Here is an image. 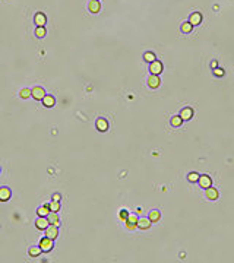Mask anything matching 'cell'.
Instances as JSON below:
<instances>
[{"instance_id": "obj_1", "label": "cell", "mask_w": 234, "mask_h": 263, "mask_svg": "<svg viewBox=\"0 0 234 263\" xmlns=\"http://www.w3.org/2000/svg\"><path fill=\"white\" fill-rule=\"evenodd\" d=\"M40 247H41V250H43V251L48 253V251H51V250H53V247H54V243H53L51 238H48V237H43V238H41V241H40Z\"/></svg>"}, {"instance_id": "obj_2", "label": "cell", "mask_w": 234, "mask_h": 263, "mask_svg": "<svg viewBox=\"0 0 234 263\" xmlns=\"http://www.w3.org/2000/svg\"><path fill=\"white\" fill-rule=\"evenodd\" d=\"M45 95H47V94H45V89L41 88V86H35L34 89H31V96H32L34 100L41 101Z\"/></svg>"}, {"instance_id": "obj_3", "label": "cell", "mask_w": 234, "mask_h": 263, "mask_svg": "<svg viewBox=\"0 0 234 263\" xmlns=\"http://www.w3.org/2000/svg\"><path fill=\"white\" fill-rule=\"evenodd\" d=\"M163 70H164L163 63L160 62V60H154L152 63H149V72H151V75H160Z\"/></svg>"}, {"instance_id": "obj_4", "label": "cell", "mask_w": 234, "mask_h": 263, "mask_svg": "<svg viewBox=\"0 0 234 263\" xmlns=\"http://www.w3.org/2000/svg\"><path fill=\"white\" fill-rule=\"evenodd\" d=\"M45 237L51 240H56L59 237V227L57 225H48L47 228H45Z\"/></svg>"}, {"instance_id": "obj_5", "label": "cell", "mask_w": 234, "mask_h": 263, "mask_svg": "<svg viewBox=\"0 0 234 263\" xmlns=\"http://www.w3.org/2000/svg\"><path fill=\"white\" fill-rule=\"evenodd\" d=\"M138 219L139 218L136 215H129L127 216V219L124 221V222H126V228L130 230V231L136 230V228H138Z\"/></svg>"}, {"instance_id": "obj_6", "label": "cell", "mask_w": 234, "mask_h": 263, "mask_svg": "<svg viewBox=\"0 0 234 263\" xmlns=\"http://www.w3.org/2000/svg\"><path fill=\"white\" fill-rule=\"evenodd\" d=\"M34 24L37 25V26H44V25L47 24V16H45L43 12L35 13V16H34Z\"/></svg>"}, {"instance_id": "obj_7", "label": "cell", "mask_w": 234, "mask_h": 263, "mask_svg": "<svg viewBox=\"0 0 234 263\" xmlns=\"http://www.w3.org/2000/svg\"><path fill=\"white\" fill-rule=\"evenodd\" d=\"M12 196L9 187H0V202H7Z\"/></svg>"}, {"instance_id": "obj_8", "label": "cell", "mask_w": 234, "mask_h": 263, "mask_svg": "<svg viewBox=\"0 0 234 263\" xmlns=\"http://www.w3.org/2000/svg\"><path fill=\"white\" fill-rule=\"evenodd\" d=\"M48 225L50 224H48V221H47V216H40L38 219L35 221V227L41 231H45V228H47Z\"/></svg>"}, {"instance_id": "obj_9", "label": "cell", "mask_w": 234, "mask_h": 263, "mask_svg": "<svg viewBox=\"0 0 234 263\" xmlns=\"http://www.w3.org/2000/svg\"><path fill=\"white\" fill-rule=\"evenodd\" d=\"M198 183H199V186L203 187V189H208V187L212 186V180H211L209 176H199Z\"/></svg>"}, {"instance_id": "obj_10", "label": "cell", "mask_w": 234, "mask_h": 263, "mask_svg": "<svg viewBox=\"0 0 234 263\" xmlns=\"http://www.w3.org/2000/svg\"><path fill=\"white\" fill-rule=\"evenodd\" d=\"M47 221H48V224L60 227V218H59L57 212H50V214L47 215Z\"/></svg>"}, {"instance_id": "obj_11", "label": "cell", "mask_w": 234, "mask_h": 263, "mask_svg": "<svg viewBox=\"0 0 234 263\" xmlns=\"http://www.w3.org/2000/svg\"><path fill=\"white\" fill-rule=\"evenodd\" d=\"M88 9L91 13H98L101 10V5H100V0H91L89 5H88Z\"/></svg>"}, {"instance_id": "obj_12", "label": "cell", "mask_w": 234, "mask_h": 263, "mask_svg": "<svg viewBox=\"0 0 234 263\" xmlns=\"http://www.w3.org/2000/svg\"><path fill=\"white\" fill-rule=\"evenodd\" d=\"M160 83H161V81H160L158 75H151V76H149V79H148V85H149V88L155 89V88H158V86H160Z\"/></svg>"}, {"instance_id": "obj_13", "label": "cell", "mask_w": 234, "mask_h": 263, "mask_svg": "<svg viewBox=\"0 0 234 263\" xmlns=\"http://www.w3.org/2000/svg\"><path fill=\"white\" fill-rule=\"evenodd\" d=\"M206 190V197L209 199V200H217L218 199V190L217 189H214V187L211 186L208 187V189H205Z\"/></svg>"}, {"instance_id": "obj_14", "label": "cell", "mask_w": 234, "mask_h": 263, "mask_svg": "<svg viewBox=\"0 0 234 263\" xmlns=\"http://www.w3.org/2000/svg\"><path fill=\"white\" fill-rule=\"evenodd\" d=\"M151 219L149 218H141V219H138V228H141V230H148L149 227H151Z\"/></svg>"}, {"instance_id": "obj_15", "label": "cell", "mask_w": 234, "mask_h": 263, "mask_svg": "<svg viewBox=\"0 0 234 263\" xmlns=\"http://www.w3.org/2000/svg\"><path fill=\"white\" fill-rule=\"evenodd\" d=\"M97 129L100 132H107L108 130V121L105 119H98L97 120Z\"/></svg>"}, {"instance_id": "obj_16", "label": "cell", "mask_w": 234, "mask_h": 263, "mask_svg": "<svg viewBox=\"0 0 234 263\" xmlns=\"http://www.w3.org/2000/svg\"><path fill=\"white\" fill-rule=\"evenodd\" d=\"M180 117L183 119V121H184V120H190L192 117H193V110H192L190 107H186V108H183L182 113H180Z\"/></svg>"}, {"instance_id": "obj_17", "label": "cell", "mask_w": 234, "mask_h": 263, "mask_svg": "<svg viewBox=\"0 0 234 263\" xmlns=\"http://www.w3.org/2000/svg\"><path fill=\"white\" fill-rule=\"evenodd\" d=\"M189 22H190L193 26L195 25H199L202 22V15L199 13V12H195V13H192L190 15V19H189Z\"/></svg>"}, {"instance_id": "obj_18", "label": "cell", "mask_w": 234, "mask_h": 263, "mask_svg": "<svg viewBox=\"0 0 234 263\" xmlns=\"http://www.w3.org/2000/svg\"><path fill=\"white\" fill-rule=\"evenodd\" d=\"M41 101H43L44 107H47V108H51V107H54V104H56V100H54V96H51V95H45Z\"/></svg>"}, {"instance_id": "obj_19", "label": "cell", "mask_w": 234, "mask_h": 263, "mask_svg": "<svg viewBox=\"0 0 234 263\" xmlns=\"http://www.w3.org/2000/svg\"><path fill=\"white\" fill-rule=\"evenodd\" d=\"M41 251H43V250H41V247H40V244L38 246H32V247L28 250V253H29L31 257H38L40 254H41Z\"/></svg>"}, {"instance_id": "obj_20", "label": "cell", "mask_w": 234, "mask_h": 263, "mask_svg": "<svg viewBox=\"0 0 234 263\" xmlns=\"http://www.w3.org/2000/svg\"><path fill=\"white\" fill-rule=\"evenodd\" d=\"M45 35H47L45 26H37V28H35V37H37V38H44Z\"/></svg>"}, {"instance_id": "obj_21", "label": "cell", "mask_w": 234, "mask_h": 263, "mask_svg": "<svg viewBox=\"0 0 234 263\" xmlns=\"http://www.w3.org/2000/svg\"><path fill=\"white\" fill-rule=\"evenodd\" d=\"M149 219H151V222H158L160 221V218H161V214H160V210H151L149 212V216H148Z\"/></svg>"}, {"instance_id": "obj_22", "label": "cell", "mask_w": 234, "mask_h": 263, "mask_svg": "<svg viewBox=\"0 0 234 263\" xmlns=\"http://www.w3.org/2000/svg\"><path fill=\"white\" fill-rule=\"evenodd\" d=\"M37 214H38V216H47L48 214H50V208H48V205H44V206H41V208H38Z\"/></svg>"}, {"instance_id": "obj_23", "label": "cell", "mask_w": 234, "mask_h": 263, "mask_svg": "<svg viewBox=\"0 0 234 263\" xmlns=\"http://www.w3.org/2000/svg\"><path fill=\"white\" fill-rule=\"evenodd\" d=\"M143 60L148 62V63H152L154 60H157V59H155V54H154L152 51H146L145 54H143Z\"/></svg>"}, {"instance_id": "obj_24", "label": "cell", "mask_w": 234, "mask_h": 263, "mask_svg": "<svg viewBox=\"0 0 234 263\" xmlns=\"http://www.w3.org/2000/svg\"><path fill=\"white\" fill-rule=\"evenodd\" d=\"M183 123V119L180 117V115H174L171 119V126L173 127H179V126H182Z\"/></svg>"}, {"instance_id": "obj_25", "label": "cell", "mask_w": 234, "mask_h": 263, "mask_svg": "<svg viewBox=\"0 0 234 263\" xmlns=\"http://www.w3.org/2000/svg\"><path fill=\"white\" fill-rule=\"evenodd\" d=\"M48 208H50V212H59L60 210V202L53 200L51 203H48Z\"/></svg>"}, {"instance_id": "obj_26", "label": "cell", "mask_w": 234, "mask_h": 263, "mask_svg": "<svg viewBox=\"0 0 234 263\" xmlns=\"http://www.w3.org/2000/svg\"><path fill=\"white\" fill-rule=\"evenodd\" d=\"M192 29H193V25H192L190 22H183L182 24V32L189 34V32H192Z\"/></svg>"}, {"instance_id": "obj_27", "label": "cell", "mask_w": 234, "mask_h": 263, "mask_svg": "<svg viewBox=\"0 0 234 263\" xmlns=\"http://www.w3.org/2000/svg\"><path fill=\"white\" fill-rule=\"evenodd\" d=\"M19 96H21V98H24V100L29 98V96H31V89H28V88H24V89H21Z\"/></svg>"}, {"instance_id": "obj_28", "label": "cell", "mask_w": 234, "mask_h": 263, "mask_svg": "<svg viewBox=\"0 0 234 263\" xmlns=\"http://www.w3.org/2000/svg\"><path fill=\"white\" fill-rule=\"evenodd\" d=\"M187 180L190 183H198L199 180V174L198 172H190V174H187Z\"/></svg>"}, {"instance_id": "obj_29", "label": "cell", "mask_w": 234, "mask_h": 263, "mask_svg": "<svg viewBox=\"0 0 234 263\" xmlns=\"http://www.w3.org/2000/svg\"><path fill=\"white\" fill-rule=\"evenodd\" d=\"M120 219H123V221H126L127 219V216H129V210H126V209H122L120 210Z\"/></svg>"}, {"instance_id": "obj_30", "label": "cell", "mask_w": 234, "mask_h": 263, "mask_svg": "<svg viewBox=\"0 0 234 263\" xmlns=\"http://www.w3.org/2000/svg\"><path fill=\"white\" fill-rule=\"evenodd\" d=\"M214 75H215V76H222V75H224V70L220 69V67H215V69H214Z\"/></svg>"}, {"instance_id": "obj_31", "label": "cell", "mask_w": 234, "mask_h": 263, "mask_svg": "<svg viewBox=\"0 0 234 263\" xmlns=\"http://www.w3.org/2000/svg\"><path fill=\"white\" fill-rule=\"evenodd\" d=\"M53 200L60 202V195H59V193H54V195H53Z\"/></svg>"}, {"instance_id": "obj_32", "label": "cell", "mask_w": 234, "mask_h": 263, "mask_svg": "<svg viewBox=\"0 0 234 263\" xmlns=\"http://www.w3.org/2000/svg\"><path fill=\"white\" fill-rule=\"evenodd\" d=\"M211 66H212V69H215V67H217V62H215V60H214V62L211 63Z\"/></svg>"}]
</instances>
